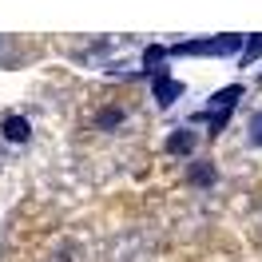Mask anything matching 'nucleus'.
I'll return each mask as SVG.
<instances>
[{"mask_svg": "<svg viewBox=\"0 0 262 262\" xmlns=\"http://www.w3.org/2000/svg\"><path fill=\"white\" fill-rule=\"evenodd\" d=\"M191 147H195V135H191V131H175V135H167V151H171V155H187Z\"/></svg>", "mask_w": 262, "mask_h": 262, "instance_id": "4", "label": "nucleus"}, {"mask_svg": "<svg viewBox=\"0 0 262 262\" xmlns=\"http://www.w3.org/2000/svg\"><path fill=\"white\" fill-rule=\"evenodd\" d=\"M0 131H4L8 143H28V139H32V123H28L24 115H8V119L0 123Z\"/></svg>", "mask_w": 262, "mask_h": 262, "instance_id": "2", "label": "nucleus"}, {"mask_svg": "<svg viewBox=\"0 0 262 262\" xmlns=\"http://www.w3.org/2000/svg\"><path fill=\"white\" fill-rule=\"evenodd\" d=\"M96 123L103 131H112V127H119V123H123V107H103V112L96 115Z\"/></svg>", "mask_w": 262, "mask_h": 262, "instance_id": "6", "label": "nucleus"}, {"mask_svg": "<svg viewBox=\"0 0 262 262\" xmlns=\"http://www.w3.org/2000/svg\"><path fill=\"white\" fill-rule=\"evenodd\" d=\"M151 92H155V99H159V107H171V103L183 96V83L171 80V76H155V88H151Z\"/></svg>", "mask_w": 262, "mask_h": 262, "instance_id": "3", "label": "nucleus"}, {"mask_svg": "<svg viewBox=\"0 0 262 262\" xmlns=\"http://www.w3.org/2000/svg\"><path fill=\"white\" fill-rule=\"evenodd\" d=\"M238 48V36L230 40H203V44H183L179 52H191V56H227V52Z\"/></svg>", "mask_w": 262, "mask_h": 262, "instance_id": "1", "label": "nucleus"}, {"mask_svg": "<svg viewBox=\"0 0 262 262\" xmlns=\"http://www.w3.org/2000/svg\"><path fill=\"white\" fill-rule=\"evenodd\" d=\"M214 179H219V171H214L211 163H195L191 167V183H195V187H211Z\"/></svg>", "mask_w": 262, "mask_h": 262, "instance_id": "5", "label": "nucleus"}, {"mask_svg": "<svg viewBox=\"0 0 262 262\" xmlns=\"http://www.w3.org/2000/svg\"><path fill=\"white\" fill-rule=\"evenodd\" d=\"M258 52H262V36H258V40H254V44H250V52H246V60H254Z\"/></svg>", "mask_w": 262, "mask_h": 262, "instance_id": "8", "label": "nucleus"}, {"mask_svg": "<svg viewBox=\"0 0 262 262\" xmlns=\"http://www.w3.org/2000/svg\"><path fill=\"white\" fill-rule=\"evenodd\" d=\"M250 143H254V147H262V112L250 115Z\"/></svg>", "mask_w": 262, "mask_h": 262, "instance_id": "7", "label": "nucleus"}]
</instances>
